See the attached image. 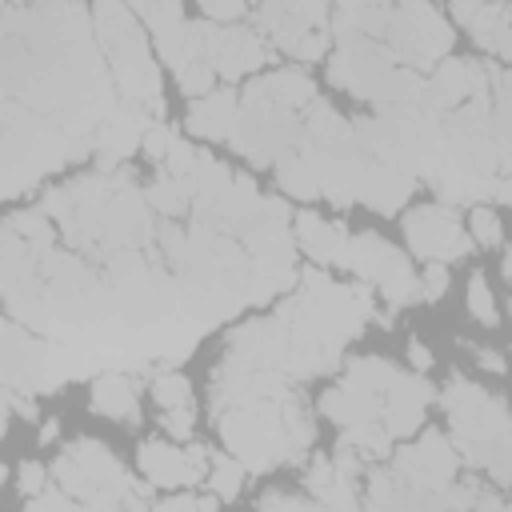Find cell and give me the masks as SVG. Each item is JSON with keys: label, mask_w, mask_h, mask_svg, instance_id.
Returning <instances> with one entry per match:
<instances>
[{"label": "cell", "mask_w": 512, "mask_h": 512, "mask_svg": "<svg viewBox=\"0 0 512 512\" xmlns=\"http://www.w3.org/2000/svg\"><path fill=\"white\" fill-rule=\"evenodd\" d=\"M452 20L464 24L488 56L512 60V8H508V0H452Z\"/></svg>", "instance_id": "obj_15"}, {"label": "cell", "mask_w": 512, "mask_h": 512, "mask_svg": "<svg viewBox=\"0 0 512 512\" xmlns=\"http://www.w3.org/2000/svg\"><path fill=\"white\" fill-rule=\"evenodd\" d=\"M344 440L352 444V448H360L364 456H372V460H384V456H392V432H388V424L384 420H364V424H352V428H344Z\"/></svg>", "instance_id": "obj_29"}, {"label": "cell", "mask_w": 512, "mask_h": 512, "mask_svg": "<svg viewBox=\"0 0 512 512\" xmlns=\"http://www.w3.org/2000/svg\"><path fill=\"white\" fill-rule=\"evenodd\" d=\"M448 292V264H428L420 276V300H440Z\"/></svg>", "instance_id": "obj_40"}, {"label": "cell", "mask_w": 512, "mask_h": 512, "mask_svg": "<svg viewBox=\"0 0 512 512\" xmlns=\"http://www.w3.org/2000/svg\"><path fill=\"white\" fill-rule=\"evenodd\" d=\"M196 4H200V12L208 20H224V24H232V20H240L248 12V0H196Z\"/></svg>", "instance_id": "obj_39"}, {"label": "cell", "mask_w": 512, "mask_h": 512, "mask_svg": "<svg viewBox=\"0 0 512 512\" xmlns=\"http://www.w3.org/2000/svg\"><path fill=\"white\" fill-rule=\"evenodd\" d=\"M468 236H472V244H480V248H496L500 244V216L492 212V208H484V204H476L472 208V216H468Z\"/></svg>", "instance_id": "obj_34"}, {"label": "cell", "mask_w": 512, "mask_h": 512, "mask_svg": "<svg viewBox=\"0 0 512 512\" xmlns=\"http://www.w3.org/2000/svg\"><path fill=\"white\" fill-rule=\"evenodd\" d=\"M244 476H248V468H244L240 456H232V452H212V468H208L204 484H208L224 504H232V500L240 496V488H244Z\"/></svg>", "instance_id": "obj_27"}, {"label": "cell", "mask_w": 512, "mask_h": 512, "mask_svg": "<svg viewBox=\"0 0 512 512\" xmlns=\"http://www.w3.org/2000/svg\"><path fill=\"white\" fill-rule=\"evenodd\" d=\"M308 112V108H304ZM304 112L296 108H280L272 100H260V96H248L240 92V120L228 136V144L256 168L264 164H276L288 148H296L300 132H304Z\"/></svg>", "instance_id": "obj_9"}, {"label": "cell", "mask_w": 512, "mask_h": 512, "mask_svg": "<svg viewBox=\"0 0 512 512\" xmlns=\"http://www.w3.org/2000/svg\"><path fill=\"white\" fill-rule=\"evenodd\" d=\"M176 72V84L184 88V96H204V92H212V84H216V68L204 60V56H196L192 48L184 52V60L172 68Z\"/></svg>", "instance_id": "obj_30"}, {"label": "cell", "mask_w": 512, "mask_h": 512, "mask_svg": "<svg viewBox=\"0 0 512 512\" xmlns=\"http://www.w3.org/2000/svg\"><path fill=\"white\" fill-rule=\"evenodd\" d=\"M460 464H464V460H460L452 436H444V432H436V428L424 432L416 444L392 452V472H396L404 484L424 488V492H444V488L456 480Z\"/></svg>", "instance_id": "obj_13"}, {"label": "cell", "mask_w": 512, "mask_h": 512, "mask_svg": "<svg viewBox=\"0 0 512 512\" xmlns=\"http://www.w3.org/2000/svg\"><path fill=\"white\" fill-rule=\"evenodd\" d=\"M492 200H500V204H512V176H504V172H500V180H496V192H492Z\"/></svg>", "instance_id": "obj_46"}, {"label": "cell", "mask_w": 512, "mask_h": 512, "mask_svg": "<svg viewBox=\"0 0 512 512\" xmlns=\"http://www.w3.org/2000/svg\"><path fill=\"white\" fill-rule=\"evenodd\" d=\"M48 484V476H44V468L36 464V460H24L20 464V480H16V488H20V496L28 500V496H36L40 488Z\"/></svg>", "instance_id": "obj_43"}, {"label": "cell", "mask_w": 512, "mask_h": 512, "mask_svg": "<svg viewBox=\"0 0 512 512\" xmlns=\"http://www.w3.org/2000/svg\"><path fill=\"white\" fill-rule=\"evenodd\" d=\"M132 12L144 20L156 52L164 64H180L188 52V20H184V0H128Z\"/></svg>", "instance_id": "obj_17"}, {"label": "cell", "mask_w": 512, "mask_h": 512, "mask_svg": "<svg viewBox=\"0 0 512 512\" xmlns=\"http://www.w3.org/2000/svg\"><path fill=\"white\" fill-rule=\"evenodd\" d=\"M92 408L120 424H140V392L136 380L120 368H108L92 380Z\"/></svg>", "instance_id": "obj_22"}, {"label": "cell", "mask_w": 512, "mask_h": 512, "mask_svg": "<svg viewBox=\"0 0 512 512\" xmlns=\"http://www.w3.org/2000/svg\"><path fill=\"white\" fill-rule=\"evenodd\" d=\"M92 28L108 56V68L116 76V88L124 100L144 104L156 120H164V76L148 48L144 20L132 12L128 0H96L92 4Z\"/></svg>", "instance_id": "obj_6"}, {"label": "cell", "mask_w": 512, "mask_h": 512, "mask_svg": "<svg viewBox=\"0 0 512 512\" xmlns=\"http://www.w3.org/2000/svg\"><path fill=\"white\" fill-rule=\"evenodd\" d=\"M56 436H60V424H56V420H48V424L40 428V440H44V444H52Z\"/></svg>", "instance_id": "obj_47"}, {"label": "cell", "mask_w": 512, "mask_h": 512, "mask_svg": "<svg viewBox=\"0 0 512 512\" xmlns=\"http://www.w3.org/2000/svg\"><path fill=\"white\" fill-rule=\"evenodd\" d=\"M228 184H232V168H228L224 160H216V156L204 152V160H200V168H196V176H192V216L208 212V208L220 200V192H224Z\"/></svg>", "instance_id": "obj_26"}, {"label": "cell", "mask_w": 512, "mask_h": 512, "mask_svg": "<svg viewBox=\"0 0 512 512\" xmlns=\"http://www.w3.org/2000/svg\"><path fill=\"white\" fill-rule=\"evenodd\" d=\"M396 364H388V360H380V356H352V360H344V376L348 380H356V384H364V388H372V392H388V384L396 380Z\"/></svg>", "instance_id": "obj_28"}, {"label": "cell", "mask_w": 512, "mask_h": 512, "mask_svg": "<svg viewBox=\"0 0 512 512\" xmlns=\"http://www.w3.org/2000/svg\"><path fill=\"white\" fill-rule=\"evenodd\" d=\"M260 188H256V180L252 176H232V184L220 192V200L208 208V212H200V220H208L216 232H228V236H236V228L260 208Z\"/></svg>", "instance_id": "obj_23"}, {"label": "cell", "mask_w": 512, "mask_h": 512, "mask_svg": "<svg viewBox=\"0 0 512 512\" xmlns=\"http://www.w3.org/2000/svg\"><path fill=\"white\" fill-rule=\"evenodd\" d=\"M152 124H156V116L144 104L120 96V104L96 128V168H120L132 152L144 148V136Z\"/></svg>", "instance_id": "obj_14"}, {"label": "cell", "mask_w": 512, "mask_h": 512, "mask_svg": "<svg viewBox=\"0 0 512 512\" xmlns=\"http://www.w3.org/2000/svg\"><path fill=\"white\" fill-rule=\"evenodd\" d=\"M468 312H472L484 328H496V324H500V312H496V300H492V288H488L484 272H472V276H468Z\"/></svg>", "instance_id": "obj_33"}, {"label": "cell", "mask_w": 512, "mask_h": 512, "mask_svg": "<svg viewBox=\"0 0 512 512\" xmlns=\"http://www.w3.org/2000/svg\"><path fill=\"white\" fill-rule=\"evenodd\" d=\"M408 360H412V368H416V372H428V368H432V352H428L420 340H412V344H408Z\"/></svg>", "instance_id": "obj_45"}, {"label": "cell", "mask_w": 512, "mask_h": 512, "mask_svg": "<svg viewBox=\"0 0 512 512\" xmlns=\"http://www.w3.org/2000/svg\"><path fill=\"white\" fill-rule=\"evenodd\" d=\"M256 28L276 52L292 60H320L332 44V4L328 0H260Z\"/></svg>", "instance_id": "obj_8"}, {"label": "cell", "mask_w": 512, "mask_h": 512, "mask_svg": "<svg viewBox=\"0 0 512 512\" xmlns=\"http://www.w3.org/2000/svg\"><path fill=\"white\" fill-rule=\"evenodd\" d=\"M188 48L196 56H204L216 76L224 80H240L248 72H260L264 64H272L276 48L264 40L260 28H244V24H224V20H196L188 24Z\"/></svg>", "instance_id": "obj_10"}, {"label": "cell", "mask_w": 512, "mask_h": 512, "mask_svg": "<svg viewBox=\"0 0 512 512\" xmlns=\"http://www.w3.org/2000/svg\"><path fill=\"white\" fill-rule=\"evenodd\" d=\"M216 504H224L216 492L196 496L192 488H188V492H176V496H160V500H156V508H204V512H208V508H216Z\"/></svg>", "instance_id": "obj_41"}, {"label": "cell", "mask_w": 512, "mask_h": 512, "mask_svg": "<svg viewBox=\"0 0 512 512\" xmlns=\"http://www.w3.org/2000/svg\"><path fill=\"white\" fill-rule=\"evenodd\" d=\"M344 268H348L356 280L372 284V288L384 296L388 308H404V304L420 300V276H416L412 260H408L400 248H392L388 240H380L376 232H356V236L348 240Z\"/></svg>", "instance_id": "obj_11"}, {"label": "cell", "mask_w": 512, "mask_h": 512, "mask_svg": "<svg viewBox=\"0 0 512 512\" xmlns=\"http://www.w3.org/2000/svg\"><path fill=\"white\" fill-rule=\"evenodd\" d=\"M180 140V132L172 128V124H164V120H156L152 128H148V136H144V152H148V160H156V164H164V156L172 152V144Z\"/></svg>", "instance_id": "obj_37"}, {"label": "cell", "mask_w": 512, "mask_h": 512, "mask_svg": "<svg viewBox=\"0 0 512 512\" xmlns=\"http://www.w3.org/2000/svg\"><path fill=\"white\" fill-rule=\"evenodd\" d=\"M136 464L152 488H196L204 484V472L188 460V448H172L168 440H144L136 452Z\"/></svg>", "instance_id": "obj_18"}, {"label": "cell", "mask_w": 512, "mask_h": 512, "mask_svg": "<svg viewBox=\"0 0 512 512\" xmlns=\"http://www.w3.org/2000/svg\"><path fill=\"white\" fill-rule=\"evenodd\" d=\"M412 192H416V176L408 168L384 164V160L372 156V164L364 172V184H360V204L364 208H372L380 216H392L412 200Z\"/></svg>", "instance_id": "obj_19"}, {"label": "cell", "mask_w": 512, "mask_h": 512, "mask_svg": "<svg viewBox=\"0 0 512 512\" xmlns=\"http://www.w3.org/2000/svg\"><path fill=\"white\" fill-rule=\"evenodd\" d=\"M160 424H164V432H168V436H176V440H184V436H192V424H196V412H192V404H184V408H164V416H160Z\"/></svg>", "instance_id": "obj_38"}, {"label": "cell", "mask_w": 512, "mask_h": 512, "mask_svg": "<svg viewBox=\"0 0 512 512\" xmlns=\"http://www.w3.org/2000/svg\"><path fill=\"white\" fill-rule=\"evenodd\" d=\"M448 412V436L468 468H480L488 484H512V412L500 396L484 392L480 384L452 376L444 396Z\"/></svg>", "instance_id": "obj_5"}, {"label": "cell", "mask_w": 512, "mask_h": 512, "mask_svg": "<svg viewBox=\"0 0 512 512\" xmlns=\"http://www.w3.org/2000/svg\"><path fill=\"white\" fill-rule=\"evenodd\" d=\"M244 92L260 96V100H272L280 108H296V112H304L316 100V84H312V76L304 68H276V72L252 80Z\"/></svg>", "instance_id": "obj_24"}, {"label": "cell", "mask_w": 512, "mask_h": 512, "mask_svg": "<svg viewBox=\"0 0 512 512\" xmlns=\"http://www.w3.org/2000/svg\"><path fill=\"white\" fill-rule=\"evenodd\" d=\"M348 4H392V0H348Z\"/></svg>", "instance_id": "obj_49"}, {"label": "cell", "mask_w": 512, "mask_h": 512, "mask_svg": "<svg viewBox=\"0 0 512 512\" xmlns=\"http://www.w3.org/2000/svg\"><path fill=\"white\" fill-rule=\"evenodd\" d=\"M200 160H204V152H200V148H192L188 140H176L160 168H168V172H172V176H180V180H192V176H196V168H200Z\"/></svg>", "instance_id": "obj_35"}, {"label": "cell", "mask_w": 512, "mask_h": 512, "mask_svg": "<svg viewBox=\"0 0 512 512\" xmlns=\"http://www.w3.org/2000/svg\"><path fill=\"white\" fill-rule=\"evenodd\" d=\"M292 232H296L300 252H304L312 264H340V268H344L352 232H348L340 220H320L316 212H296Z\"/></svg>", "instance_id": "obj_20"}, {"label": "cell", "mask_w": 512, "mask_h": 512, "mask_svg": "<svg viewBox=\"0 0 512 512\" xmlns=\"http://www.w3.org/2000/svg\"><path fill=\"white\" fill-rule=\"evenodd\" d=\"M212 416L224 448L248 472L300 464L312 448L316 424L304 392L276 368H248L224 356L212 372Z\"/></svg>", "instance_id": "obj_2"}, {"label": "cell", "mask_w": 512, "mask_h": 512, "mask_svg": "<svg viewBox=\"0 0 512 512\" xmlns=\"http://www.w3.org/2000/svg\"><path fill=\"white\" fill-rule=\"evenodd\" d=\"M432 404V384L424 380V372H396V380L384 392V424L396 440L412 436Z\"/></svg>", "instance_id": "obj_16"}, {"label": "cell", "mask_w": 512, "mask_h": 512, "mask_svg": "<svg viewBox=\"0 0 512 512\" xmlns=\"http://www.w3.org/2000/svg\"><path fill=\"white\" fill-rule=\"evenodd\" d=\"M472 352H476V360H480V368H484V372H496V376H500V372L508 368V364H504V356H500L496 348H472Z\"/></svg>", "instance_id": "obj_44"}, {"label": "cell", "mask_w": 512, "mask_h": 512, "mask_svg": "<svg viewBox=\"0 0 512 512\" xmlns=\"http://www.w3.org/2000/svg\"><path fill=\"white\" fill-rule=\"evenodd\" d=\"M24 508H28V512H48V508H64V512H68V508H84V504H80V500H76V496H72V492H68L64 484H44V488H40L36 496H28V500H24Z\"/></svg>", "instance_id": "obj_36"}, {"label": "cell", "mask_w": 512, "mask_h": 512, "mask_svg": "<svg viewBox=\"0 0 512 512\" xmlns=\"http://www.w3.org/2000/svg\"><path fill=\"white\" fill-rule=\"evenodd\" d=\"M152 400H156L160 408H184V404H192V380L180 376L176 368L156 372V376H152Z\"/></svg>", "instance_id": "obj_31"}, {"label": "cell", "mask_w": 512, "mask_h": 512, "mask_svg": "<svg viewBox=\"0 0 512 512\" xmlns=\"http://www.w3.org/2000/svg\"><path fill=\"white\" fill-rule=\"evenodd\" d=\"M248 4H252V0H248Z\"/></svg>", "instance_id": "obj_50"}, {"label": "cell", "mask_w": 512, "mask_h": 512, "mask_svg": "<svg viewBox=\"0 0 512 512\" xmlns=\"http://www.w3.org/2000/svg\"><path fill=\"white\" fill-rule=\"evenodd\" d=\"M372 284H336L324 276V264L300 272L296 292L280 304L276 320L288 336V380H312L328 376L344 364V344L364 332L368 320H376Z\"/></svg>", "instance_id": "obj_4"}, {"label": "cell", "mask_w": 512, "mask_h": 512, "mask_svg": "<svg viewBox=\"0 0 512 512\" xmlns=\"http://www.w3.org/2000/svg\"><path fill=\"white\" fill-rule=\"evenodd\" d=\"M492 140L500 152V172L512 176V104L492 96Z\"/></svg>", "instance_id": "obj_32"}, {"label": "cell", "mask_w": 512, "mask_h": 512, "mask_svg": "<svg viewBox=\"0 0 512 512\" xmlns=\"http://www.w3.org/2000/svg\"><path fill=\"white\" fill-rule=\"evenodd\" d=\"M256 508H320V500L308 492V496H296V492H264L256 500Z\"/></svg>", "instance_id": "obj_42"}, {"label": "cell", "mask_w": 512, "mask_h": 512, "mask_svg": "<svg viewBox=\"0 0 512 512\" xmlns=\"http://www.w3.org/2000/svg\"><path fill=\"white\" fill-rule=\"evenodd\" d=\"M144 196H148V204H152V212H160V216H184L188 208H192V180H180V176H172L168 168H160L156 172V180L144 188Z\"/></svg>", "instance_id": "obj_25"}, {"label": "cell", "mask_w": 512, "mask_h": 512, "mask_svg": "<svg viewBox=\"0 0 512 512\" xmlns=\"http://www.w3.org/2000/svg\"><path fill=\"white\" fill-rule=\"evenodd\" d=\"M404 240L412 248V256H420L424 264H452L460 256H468L472 236L456 216V204H416L404 216Z\"/></svg>", "instance_id": "obj_12"}, {"label": "cell", "mask_w": 512, "mask_h": 512, "mask_svg": "<svg viewBox=\"0 0 512 512\" xmlns=\"http://www.w3.org/2000/svg\"><path fill=\"white\" fill-rule=\"evenodd\" d=\"M120 104L116 76L80 0H8L0 24V108L96 148ZM96 156V152H92Z\"/></svg>", "instance_id": "obj_1"}, {"label": "cell", "mask_w": 512, "mask_h": 512, "mask_svg": "<svg viewBox=\"0 0 512 512\" xmlns=\"http://www.w3.org/2000/svg\"><path fill=\"white\" fill-rule=\"evenodd\" d=\"M236 120H240V92L212 88V92H204V96H196L188 104L184 128L192 136H204V140H228L232 128H236Z\"/></svg>", "instance_id": "obj_21"}, {"label": "cell", "mask_w": 512, "mask_h": 512, "mask_svg": "<svg viewBox=\"0 0 512 512\" xmlns=\"http://www.w3.org/2000/svg\"><path fill=\"white\" fill-rule=\"evenodd\" d=\"M500 272H504V280H508V284H512V248H508V252H504V260H500Z\"/></svg>", "instance_id": "obj_48"}, {"label": "cell", "mask_w": 512, "mask_h": 512, "mask_svg": "<svg viewBox=\"0 0 512 512\" xmlns=\"http://www.w3.org/2000/svg\"><path fill=\"white\" fill-rule=\"evenodd\" d=\"M40 208L56 220L64 240L84 256L108 260L112 252L156 244L152 204L128 164L96 168L88 176L48 188Z\"/></svg>", "instance_id": "obj_3"}, {"label": "cell", "mask_w": 512, "mask_h": 512, "mask_svg": "<svg viewBox=\"0 0 512 512\" xmlns=\"http://www.w3.org/2000/svg\"><path fill=\"white\" fill-rule=\"evenodd\" d=\"M56 484H64L84 508H144L148 504V480H132L128 468L112 456L104 440H72L52 460Z\"/></svg>", "instance_id": "obj_7"}]
</instances>
